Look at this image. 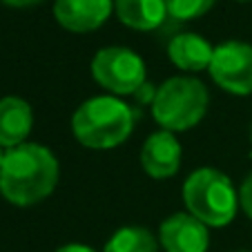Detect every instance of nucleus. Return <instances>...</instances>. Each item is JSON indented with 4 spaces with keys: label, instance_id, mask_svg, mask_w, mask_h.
Wrapping results in <instances>:
<instances>
[{
    "label": "nucleus",
    "instance_id": "19",
    "mask_svg": "<svg viewBox=\"0 0 252 252\" xmlns=\"http://www.w3.org/2000/svg\"><path fill=\"white\" fill-rule=\"evenodd\" d=\"M250 141H252V127H250Z\"/></svg>",
    "mask_w": 252,
    "mask_h": 252
},
{
    "label": "nucleus",
    "instance_id": "20",
    "mask_svg": "<svg viewBox=\"0 0 252 252\" xmlns=\"http://www.w3.org/2000/svg\"><path fill=\"white\" fill-rule=\"evenodd\" d=\"M239 2H248V0H239Z\"/></svg>",
    "mask_w": 252,
    "mask_h": 252
},
{
    "label": "nucleus",
    "instance_id": "3",
    "mask_svg": "<svg viewBox=\"0 0 252 252\" xmlns=\"http://www.w3.org/2000/svg\"><path fill=\"white\" fill-rule=\"evenodd\" d=\"M183 199L192 217L205 225L223 228L237 217L239 196L232 181L214 167H201L188 176Z\"/></svg>",
    "mask_w": 252,
    "mask_h": 252
},
{
    "label": "nucleus",
    "instance_id": "10",
    "mask_svg": "<svg viewBox=\"0 0 252 252\" xmlns=\"http://www.w3.org/2000/svg\"><path fill=\"white\" fill-rule=\"evenodd\" d=\"M33 114L27 100L18 96L0 98V148H18L29 136Z\"/></svg>",
    "mask_w": 252,
    "mask_h": 252
},
{
    "label": "nucleus",
    "instance_id": "14",
    "mask_svg": "<svg viewBox=\"0 0 252 252\" xmlns=\"http://www.w3.org/2000/svg\"><path fill=\"white\" fill-rule=\"evenodd\" d=\"M167 14L176 20H194L212 9L214 0H165Z\"/></svg>",
    "mask_w": 252,
    "mask_h": 252
},
{
    "label": "nucleus",
    "instance_id": "4",
    "mask_svg": "<svg viewBox=\"0 0 252 252\" xmlns=\"http://www.w3.org/2000/svg\"><path fill=\"white\" fill-rule=\"evenodd\" d=\"M208 90L199 78L174 76L157 90L152 100L154 121L167 132H186L201 123L208 112Z\"/></svg>",
    "mask_w": 252,
    "mask_h": 252
},
{
    "label": "nucleus",
    "instance_id": "11",
    "mask_svg": "<svg viewBox=\"0 0 252 252\" xmlns=\"http://www.w3.org/2000/svg\"><path fill=\"white\" fill-rule=\"evenodd\" d=\"M170 61L183 71H203L212 63L214 47L199 33H179L167 45Z\"/></svg>",
    "mask_w": 252,
    "mask_h": 252
},
{
    "label": "nucleus",
    "instance_id": "18",
    "mask_svg": "<svg viewBox=\"0 0 252 252\" xmlns=\"http://www.w3.org/2000/svg\"><path fill=\"white\" fill-rule=\"evenodd\" d=\"M2 161H5V152H2V148H0V167H2Z\"/></svg>",
    "mask_w": 252,
    "mask_h": 252
},
{
    "label": "nucleus",
    "instance_id": "13",
    "mask_svg": "<svg viewBox=\"0 0 252 252\" xmlns=\"http://www.w3.org/2000/svg\"><path fill=\"white\" fill-rule=\"evenodd\" d=\"M103 252H158L157 239L145 228H121L112 234V239L105 243Z\"/></svg>",
    "mask_w": 252,
    "mask_h": 252
},
{
    "label": "nucleus",
    "instance_id": "9",
    "mask_svg": "<svg viewBox=\"0 0 252 252\" xmlns=\"http://www.w3.org/2000/svg\"><path fill=\"white\" fill-rule=\"evenodd\" d=\"M114 0H56L54 16L61 27L76 33L94 32L110 18Z\"/></svg>",
    "mask_w": 252,
    "mask_h": 252
},
{
    "label": "nucleus",
    "instance_id": "7",
    "mask_svg": "<svg viewBox=\"0 0 252 252\" xmlns=\"http://www.w3.org/2000/svg\"><path fill=\"white\" fill-rule=\"evenodd\" d=\"M158 241L165 252H205L210 246V232L208 225L190 212H176L161 223Z\"/></svg>",
    "mask_w": 252,
    "mask_h": 252
},
{
    "label": "nucleus",
    "instance_id": "1",
    "mask_svg": "<svg viewBox=\"0 0 252 252\" xmlns=\"http://www.w3.org/2000/svg\"><path fill=\"white\" fill-rule=\"evenodd\" d=\"M58 183V161L45 145L23 143L5 152L0 167V194L14 205L47 199Z\"/></svg>",
    "mask_w": 252,
    "mask_h": 252
},
{
    "label": "nucleus",
    "instance_id": "17",
    "mask_svg": "<svg viewBox=\"0 0 252 252\" xmlns=\"http://www.w3.org/2000/svg\"><path fill=\"white\" fill-rule=\"evenodd\" d=\"M5 5L9 7H32V5H38V2H43V0H2Z\"/></svg>",
    "mask_w": 252,
    "mask_h": 252
},
{
    "label": "nucleus",
    "instance_id": "15",
    "mask_svg": "<svg viewBox=\"0 0 252 252\" xmlns=\"http://www.w3.org/2000/svg\"><path fill=\"white\" fill-rule=\"evenodd\" d=\"M239 203H241L243 212L252 219V172L246 176V181L241 186V192H239Z\"/></svg>",
    "mask_w": 252,
    "mask_h": 252
},
{
    "label": "nucleus",
    "instance_id": "2",
    "mask_svg": "<svg viewBox=\"0 0 252 252\" xmlns=\"http://www.w3.org/2000/svg\"><path fill=\"white\" fill-rule=\"evenodd\" d=\"M71 129L81 145L92 150H112L129 138L134 112L114 96H94L74 112Z\"/></svg>",
    "mask_w": 252,
    "mask_h": 252
},
{
    "label": "nucleus",
    "instance_id": "6",
    "mask_svg": "<svg viewBox=\"0 0 252 252\" xmlns=\"http://www.w3.org/2000/svg\"><path fill=\"white\" fill-rule=\"evenodd\" d=\"M210 76L223 92L234 96L252 94V45L228 40L214 47Z\"/></svg>",
    "mask_w": 252,
    "mask_h": 252
},
{
    "label": "nucleus",
    "instance_id": "16",
    "mask_svg": "<svg viewBox=\"0 0 252 252\" xmlns=\"http://www.w3.org/2000/svg\"><path fill=\"white\" fill-rule=\"evenodd\" d=\"M56 252H94L90 246H83V243H67V246L58 248Z\"/></svg>",
    "mask_w": 252,
    "mask_h": 252
},
{
    "label": "nucleus",
    "instance_id": "12",
    "mask_svg": "<svg viewBox=\"0 0 252 252\" xmlns=\"http://www.w3.org/2000/svg\"><path fill=\"white\" fill-rule=\"evenodd\" d=\"M114 9L121 23L138 32L161 27L167 16L165 0H114Z\"/></svg>",
    "mask_w": 252,
    "mask_h": 252
},
{
    "label": "nucleus",
    "instance_id": "5",
    "mask_svg": "<svg viewBox=\"0 0 252 252\" xmlns=\"http://www.w3.org/2000/svg\"><path fill=\"white\" fill-rule=\"evenodd\" d=\"M96 83L114 94H136L145 85V63L127 47H105L92 61Z\"/></svg>",
    "mask_w": 252,
    "mask_h": 252
},
{
    "label": "nucleus",
    "instance_id": "8",
    "mask_svg": "<svg viewBox=\"0 0 252 252\" xmlns=\"http://www.w3.org/2000/svg\"><path fill=\"white\" fill-rule=\"evenodd\" d=\"M181 154V145H179L174 134L167 129H158L143 143L141 165L152 179L163 181V179H170L179 172Z\"/></svg>",
    "mask_w": 252,
    "mask_h": 252
}]
</instances>
